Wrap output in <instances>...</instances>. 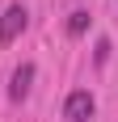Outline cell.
Segmentation results:
<instances>
[{"label": "cell", "mask_w": 118, "mask_h": 122, "mask_svg": "<svg viewBox=\"0 0 118 122\" xmlns=\"http://www.w3.org/2000/svg\"><path fill=\"white\" fill-rule=\"evenodd\" d=\"M110 51H114V46H110L106 38H101V42H97V63H106V59H110Z\"/></svg>", "instance_id": "cell-5"}, {"label": "cell", "mask_w": 118, "mask_h": 122, "mask_svg": "<svg viewBox=\"0 0 118 122\" xmlns=\"http://www.w3.org/2000/svg\"><path fill=\"white\" fill-rule=\"evenodd\" d=\"M93 110H97L93 93H89V88H72L68 101H63V122H89Z\"/></svg>", "instance_id": "cell-1"}, {"label": "cell", "mask_w": 118, "mask_h": 122, "mask_svg": "<svg viewBox=\"0 0 118 122\" xmlns=\"http://www.w3.org/2000/svg\"><path fill=\"white\" fill-rule=\"evenodd\" d=\"M25 21H30L25 4H9V9L0 13V46L17 42V38H21V30H25Z\"/></svg>", "instance_id": "cell-2"}, {"label": "cell", "mask_w": 118, "mask_h": 122, "mask_svg": "<svg viewBox=\"0 0 118 122\" xmlns=\"http://www.w3.org/2000/svg\"><path fill=\"white\" fill-rule=\"evenodd\" d=\"M84 30H89V13H84V9H76V13L68 17V34H72V38H80Z\"/></svg>", "instance_id": "cell-4"}, {"label": "cell", "mask_w": 118, "mask_h": 122, "mask_svg": "<svg viewBox=\"0 0 118 122\" xmlns=\"http://www.w3.org/2000/svg\"><path fill=\"white\" fill-rule=\"evenodd\" d=\"M30 84H34V63H21V67L13 72V80H9V97L13 101H25L30 97Z\"/></svg>", "instance_id": "cell-3"}]
</instances>
